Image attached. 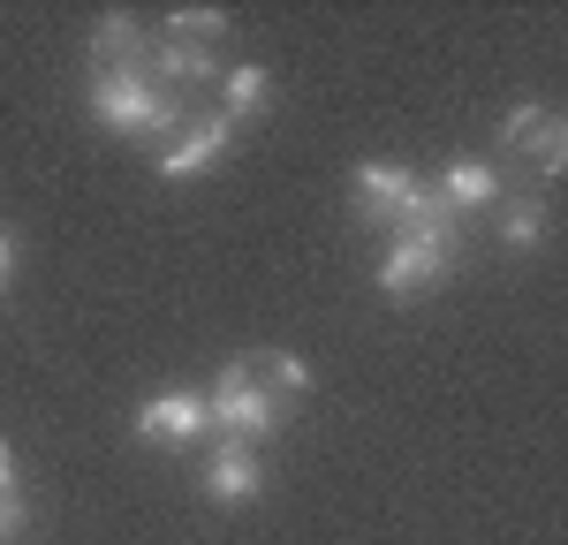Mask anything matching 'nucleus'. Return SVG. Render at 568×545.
<instances>
[{"label": "nucleus", "mask_w": 568, "mask_h": 545, "mask_svg": "<svg viewBox=\"0 0 568 545\" xmlns=\"http://www.w3.org/2000/svg\"><path fill=\"white\" fill-rule=\"evenodd\" d=\"M281 417H288V402H281V394L258 379V363H251V357H235L213 387H205V424H213L220 440L258 448V440H273V432H281Z\"/></svg>", "instance_id": "obj_1"}, {"label": "nucleus", "mask_w": 568, "mask_h": 545, "mask_svg": "<svg viewBox=\"0 0 568 545\" xmlns=\"http://www.w3.org/2000/svg\"><path fill=\"white\" fill-rule=\"evenodd\" d=\"M455 258H463V227L455 220L402 227V235L387 243V258H379V296H394V304L425 296V288H439V280L455 272Z\"/></svg>", "instance_id": "obj_2"}, {"label": "nucleus", "mask_w": 568, "mask_h": 545, "mask_svg": "<svg viewBox=\"0 0 568 545\" xmlns=\"http://www.w3.org/2000/svg\"><path fill=\"white\" fill-rule=\"evenodd\" d=\"M91 114L114 136H144V130H182L175 91L160 84L152 69H99L91 76Z\"/></svg>", "instance_id": "obj_3"}, {"label": "nucleus", "mask_w": 568, "mask_h": 545, "mask_svg": "<svg viewBox=\"0 0 568 545\" xmlns=\"http://www.w3.org/2000/svg\"><path fill=\"white\" fill-rule=\"evenodd\" d=\"M136 440H168V448H197L205 440V394L190 387H168L136 409Z\"/></svg>", "instance_id": "obj_4"}, {"label": "nucleus", "mask_w": 568, "mask_h": 545, "mask_svg": "<svg viewBox=\"0 0 568 545\" xmlns=\"http://www.w3.org/2000/svg\"><path fill=\"white\" fill-rule=\"evenodd\" d=\"M227 144H235V122L227 114H205V122H182L175 144L160 152V175L182 182V175H205V167H220L227 160Z\"/></svg>", "instance_id": "obj_5"}, {"label": "nucleus", "mask_w": 568, "mask_h": 545, "mask_svg": "<svg viewBox=\"0 0 568 545\" xmlns=\"http://www.w3.org/2000/svg\"><path fill=\"white\" fill-rule=\"evenodd\" d=\"M205 500H220V507H243V500H258L265 493V462L258 448H243V440H220L213 454H205Z\"/></svg>", "instance_id": "obj_6"}, {"label": "nucleus", "mask_w": 568, "mask_h": 545, "mask_svg": "<svg viewBox=\"0 0 568 545\" xmlns=\"http://www.w3.org/2000/svg\"><path fill=\"white\" fill-rule=\"evenodd\" d=\"M500 144H524L538 175H561V160H568V122H561V114H546V106H516V114L500 122Z\"/></svg>", "instance_id": "obj_7"}, {"label": "nucleus", "mask_w": 568, "mask_h": 545, "mask_svg": "<svg viewBox=\"0 0 568 545\" xmlns=\"http://www.w3.org/2000/svg\"><path fill=\"white\" fill-rule=\"evenodd\" d=\"M160 84H220V53L213 45H190V39H152V61H144Z\"/></svg>", "instance_id": "obj_8"}, {"label": "nucleus", "mask_w": 568, "mask_h": 545, "mask_svg": "<svg viewBox=\"0 0 568 545\" xmlns=\"http://www.w3.org/2000/svg\"><path fill=\"white\" fill-rule=\"evenodd\" d=\"M433 197L447 213H485V205H500V175H493L485 160H455V167L433 182Z\"/></svg>", "instance_id": "obj_9"}, {"label": "nucleus", "mask_w": 568, "mask_h": 545, "mask_svg": "<svg viewBox=\"0 0 568 545\" xmlns=\"http://www.w3.org/2000/svg\"><path fill=\"white\" fill-rule=\"evenodd\" d=\"M152 61V39L136 31L130 16H99V31H91V76L99 69H144Z\"/></svg>", "instance_id": "obj_10"}, {"label": "nucleus", "mask_w": 568, "mask_h": 545, "mask_svg": "<svg viewBox=\"0 0 568 545\" xmlns=\"http://www.w3.org/2000/svg\"><path fill=\"white\" fill-rule=\"evenodd\" d=\"M273 106V76L265 69H220V114L227 122H251Z\"/></svg>", "instance_id": "obj_11"}, {"label": "nucleus", "mask_w": 568, "mask_h": 545, "mask_svg": "<svg viewBox=\"0 0 568 545\" xmlns=\"http://www.w3.org/2000/svg\"><path fill=\"white\" fill-rule=\"evenodd\" d=\"M251 363H258V379L273 387V394H281V402H304V394H311V371H304L296 357H281V349H265V357H251Z\"/></svg>", "instance_id": "obj_12"}, {"label": "nucleus", "mask_w": 568, "mask_h": 545, "mask_svg": "<svg viewBox=\"0 0 568 545\" xmlns=\"http://www.w3.org/2000/svg\"><path fill=\"white\" fill-rule=\"evenodd\" d=\"M500 235H508V250H538V243H546V205H538V197H516V205L500 213Z\"/></svg>", "instance_id": "obj_13"}, {"label": "nucleus", "mask_w": 568, "mask_h": 545, "mask_svg": "<svg viewBox=\"0 0 568 545\" xmlns=\"http://www.w3.org/2000/svg\"><path fill=\"white\" fill-rule=\"evenodd\" d=\"M220 31H227V16H220V8H175L160 39H190V45H213Z\"/></svg>", "instance_id": "obj_14"}, {"label": "nucleus", "mask_w": 568, "mask_h": 545, "mask_svg": "<svg viewBox=\"0 0 568 545\" xmlns=\"http://www.w3.org/2000/svg\"><path fill=\"white\" fill-rule=\"evenodd\" d=\"M23 523H31L23 493H0V545H8V538H23Z\"/></svg>", "instance_id": "obj_15"}, {"label": "nucleus", "mask_w": 568, "mask_h": 545, "mask_svg": "<svg viewBox=\"0 0 568 545\" xmlns=\"http://www.w3.org/2000/svg\"><path fill=\"white\" fill-rule=\"evenodd\" d=\"M0 493H16V448L0 440Z\"/></svg>", "instance_id": "obj_16"}, {"label": "nucleus", "mask_w": 568, "mask_h": 545, "mask_svg": "<svg viewBox=\"0 0 568 545\" xmlns=\"http://www.w3.org/2000/svg\"><path fill=\"white\" fill-rule=\"evenodd\" d=\"M8 272H16V243L0 235V288H8Z\"/></svg>", "instance_id": "obj_17"}]
</instances>
